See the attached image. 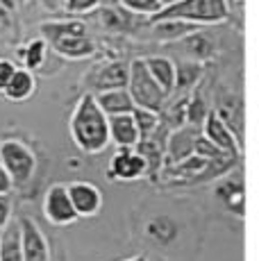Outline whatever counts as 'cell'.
Here are the masks:
<instances>
[{
	"mask_svg": "<svg viewBox=\"0 0 259 261\" xmlns=\"http://www.w3.org/2000/svg\"><path fill=\"white\" fill-rule=\"evenodd\" d=\"M0 164L12 177L14 187H23L37 173V154L18 139H5L0 143Z\"/></svg>",
	"mask_w": 259,
	"mask_h": 261,
	"instance_id": "obj_5",
	"label": "cell"
},
{
	"mask_svg": "<svg viewBox=\"0 0 259 261\" xmlns=\"http://www.w3.org/2000/svg\"><path fill=\"white\" fill-rule=\"evenodd\" d=\"M41 34L46 43H50L57 55L66 59H87L96 53V41L89 37L87 23L77 18L41 23Z\"/></svg>",
	"mask_w": 259,
	"mask_h": 261,
	"instance_id": "obj_2",
	"label": "cell"
},
{
	"mask_svg": "<svg viewBox=\"0 0 259 261\" xmlns=\"http://www.w3.org/2000/svg\"><path fill=\"white\" fill-rule=\"evenodd\" d=\"M14 71H16V64H14L12 59L0 57V93H3V89L7 87V82L14 75Z\"/></svg>",
	"mask_w": 259,
	"mask_h": 261,
	"instance_id": "obj_29",
	"label": "cell"
},
{
	"mask_svg": "<svg viewBox=\"0 0 259 261\" xmlns=\"http://www.w3.org/2000/svg\"><path fill=\"white\" fill-rule=\"evenodd\" d=\"M180 41L184 43L187 53L191 55L193 59H209V57H214V53H216V46H214V41L207 37L205 32H200V30L187 34V37L180 39Z\"/></svg>",
	"mask_w": 259,
	"mask_h": 261,
	"instance_id": "obj_21",
	"label": "cell"
},
{
	"mask_svg": "<svg viewBox=\"0 0 259 261\" xmlns=\"http://www.w3.org/2000/svg\"><path fill=\"white\" fill-rule=\"evenodd\" d=\"M89 84L98 91L107 89H123L127 84V64L125 62H107L89 77Z\"/></svg>",
	"mask_w": 259,
	"mask_h": 261,
	"instance_id": "obj_14",
	"label": "cell"
},
{
	"mask_svg": "<svg viewBox=\"0 0 259 261\" xmlns=\"http://www.w3.org/2000/svg\"><path fill=\"white\" fill-rule=\"evenodd\" d=\"M71 137L73 143L87 154H98L109 145L107 116L96 105L93 93L87 91L80 95L71 116Z\"/></svg>",
	"mask_w": 259,
	"mask_h": 261,
	"instance_id": "obj_1",
	"label": "cell"
},
{
	"mask_svg": "<svg viewBox=\"0 0 259 261\" xmlns=\"http://www.w3.org/2000/svg\"><path fill=\"white\" fill-rule=\"evenodd\" d=\"M198 77H200V66L198 64H180V66H175V89L193 87Z\"/></svg>",
	"mask_w": 259,
	"mask_h": 261,
	"instance_id": "obj_26",
	"label": "cell"
},
{
	"mask_svg": "<svg viewBox=\"0 0 259 261\" xmlns=\"http://www.w3.org/2000/svg\"><path fill=\"white\" fill-rule=\"evenodd\" d=\"M43 216L55 227H66L77 220V214L73 212V204L68 200L66 184H53L43 195Z\"/></svg>",
	"mask_w": 259,
	"mask_h": 261,
	"instance_id": "obj_6",
	"label": "cell"
},
{
	"mask_svg": "<svg viewBox=\"0 0 259 261\" xmlns=\"http://www.w3.org/2000/svg\"><path fill=\"white\" fill-rule=\"evenodd\" d=\"M198 134H200V127L198 125H182V127L173 129L168 141L164 143V164L166 162H180V159L189 157L193 152V143H196Z\"/></svg>",
	"mask_w": 259,
	"mask_h": 261,
	"instance_id": "obj_11",
	"label": "cell"
},
{
	"mask_svg": "<svg viewBox=\"0 0 259 261\" xmlns=\"http://www.w3.org/2000/svg\"><path fill=\"white\" fill-rule=\"evenodd\" d=\"M46 50H48V43L46 39H32L28 41L23 48H18V57L23 62V68L28 71H34V68H41L43 62H46Z\"/></svg>",
	"mask_w": 259,
	"mask_h": 261,
	"instance_id": "obj_22",
	"label": "cell"
},
{
	"mask_svg": "<svg viewBox=\"0 0 259 261\" xmlns=\"http://www.w3.org/2000/svg\"><path fill=\"white\" fill-rule=\"evenodd\" d=\"M12 189H14L12 177H9L7 170H5V168H3V164H0V193H9Z\"/></svg>",
	"mask_w": 259,
	"mask_h": 261,
	"instance_id": "obj_31",
	"label": "cell"
},
{
	"mask_svg": "<svg viewBox=\"0 0 259 261\" xmlns=\"http://www.w3.org/2000/svg\"><path fill=\"white\" fill-rule=\"evenodd\" d=\"M132 116H134V123H137V129H139V141L150 139L152 134H157L159 127H162V118H159V114L150 112V109L134 107Z\"/></svg>",
	"mask_w": 259,
	"mask_h": 261,
	"instance_id": "obj_23",
	"label": "cell"
},
{
	"mask_svg": "<svg viewBox=\"0 0 259 261\" xmlns=\"http://www.w3.org/2000/svg\"><path fill=\"white\" fill-rule=\"evenodd\" d=\"M152 25V34L159 41H180L187 34L196 32L198 25L187 23V21H177V18H162V21H150Z\"/></svg>",
	"mask_w": 259,
	"mask_h": 261,
	"instance_id": "obj_19",
	"label": "cell"
},
{
	"mask_svg": "<svg viewBox=\"0 0 259 261\" xmlns=\"http://www.w3.org/2000/svg\"><path fill=\"white\" fill-rule=\"evenodd\" d=\"M123 261H148L146 254H137V257H130V259H123Z\"/></svg>",
	"mask_w": 259,
	"mask_h": 261,
	"instance_id": "obj_33",
	"label": "cell"
},
{
	"mask_svg": "<svg viewBox=\"0 0 259 261\" xmlns=\"http://www.w3.org/2000/svg\"><path fill=\"white\" fill-rule=\"evenodd\" d=\"M143 64H146L150 77L159 84V89L164 93L171 95L175 91V62L173 59L164 57V55H152V57L143 59Z\"/></svg>",
	"mask_w": 259,
	"mask_h": 261,
	"instance_id": "obj_15",
	"label": "cell"
},
{
	"mask_svg": "<svg viewBox=\"0 0 259 261\" xmlns=\"http://www.w3.org/2000/svg\"><path fill=\"white\" fill-rule=\"evenodd\" d=\"M41 7L50 14H64V0H39Z\"/></svg>",
	"mask_w": 259,
	"mask_h": 261,
	"instance_id": "obj_30",
	"label": "cell"
},
{
	"mask_svg": "<svg viewBox=\"0 0 259 261\" xmlns=\"http://www.w3.org/2000/svg\"><path fill=\"white\" fill-rule=\"evenodd\" d=\"M200 134L212 141L218 150H223L225 154H230L232 159L239 157V141H237V134L232 132V127L225 123L216 112H207L205 118L200 123Z\"/></svg>",
	"mask_w": 259,
	"mask_h": 261,
	"instance_id": "obj_9",
	"label": "cell"
},
{
	"mask_svg": "<svg viewBox=\"0 0 259 261\" xmlns=\"http://www.w3.org/2000/svg\"><path fill=\"white\" fill-rule=\"evenodd\" d=\"M216 195L225 204L227 212L243 218V212H246V191H243V179H239V175L223 173L216 184Z\"/></svg>",
	"mask_w": 259,
	"mask_h": 261,
	"instance_id": "obj_12",
	"label": "cell"
},
{
	"mask_svg": "<svg viewBox=\"0 0 259 261\" xmlns=\"http://www.w3.org/2000/svg\"><path fill=\"white\" fill-rule=\"evenodd\" d=\"M130 98H132L134 107L150 109V112H162L166 105L168 95L159 89V84L150 77L143 59H132V64H127V84H125Z\"/></svg>",
	"mask_w": 259,
	"mask_h": 261,
	"instance_id": "obj_4",
	"label": "cell"
},
{
	"mask_svg": "<svg viewBox=\"0 0 259 261\" xmlns=\"http://www.w3.org/2000/svg\"><path fill=\"white\" fill-rule=\"evenodd\" d=\"M162 3V7H166V5H171V3H175V0H159Z\"/></svg>",
	"mask_w": 259,
	"mask_h": 261,
	"instance_id": "obj_35",
	"label": "cell"
},
{
	"mask_svg": "<svg viewBox=\"0 0 259 261\" xmlns=\"http://www.w3.org/2000/svg\"><path fill=\"white\" fill-rule=\"evenodd\" d=\"M34 87H37L34 73L23 66H16L14 75L9 77L7 87L3 89V95L7 100H12V102H23V100H28L30 95L34 93Z\"/></svg>",
	"mask_w": 259,
	"mask_h": 261,
	"instance_id": "obj_17",
	"label": "cell"
},
{
	"mask_svg": "<svg viewBox=\"0 0 259 261\" xmlns=\"http://www.w3.org/2000/svg\"><path fill=\"white\" fill-rule=\"evenodd\" d=\"M109 179H118V182H134L148 175L146 159L137 152L134 148H118V152L112 157L107 168Z\"/></svg>",
	"mask_w": 259,
	"mask_h": 261,
	"instance_id": "obj_8",
	"label": "cell"
},
{
	"mask_svg": "<svg viewBox=\"0 0 259 261\" xmlns=\"http://www.w3.org/2000/svg\"><path fill=\"white\" fill-rule=\"evenodd\" d=\"M193 152L200 154V157H205V159H209V162H227V159H232L230 154H225L223 150H218L212 141H207L202 134H198L196 143H193ZM232 162H234V159H232Z\"/></svg>",
	"mask_w": 259,
	"mask_h": 261,
	"instance_id": "obj_24",
	"label": "cell"
},
{
	"mask_svg": "<svg viewBox=\"0 0 259 261\" xmlns=\"http://www.w3.org/2000/svg\"><path fill=\"white\" fill-rule=\"evenodd\" d=\"M230 9L225 0H175V3L162 7L157 14L148 16V21H162V18H177L193 25H216L227 21Z\"/></svg>",
	"mask_w": 259,
	"mask_h": 261,
	"instance_id": "obj_3",
	"label": "cell"
},
{
	"mask_svg": "<svg viewBox=\"0 0 259 261\" xmlns=\"http://www.w3.org/2000/svg\"><path fill=\"white\" fill-rule=\"evenodd\" d=\"M68 200L73 204V212L77 214V218H91L98 216L102 209V191L100 187L84 179H75V182L66 184Z\"/></svg>",
	"mask_w": 259,
	"mask_h": 261,
	"instance_id": "obj_7",
	"label": "cell"
},
{
	"mask_svg": "<svg viewBox=\"0 0 259 261\" xmlns=\"http://www.w3.org/2000/svg\"><path fill=\"white\" fill-rule=\"evenodd\" d=\"M0 7H7V9H12V7H14V3H12V0H0Z\"/></svg>",
	"mask_w": 259,
	"mask_h": 261,
	"instance_id": "obj_34",
	"label": "cell"
},
{
	"mask_svg": "<svg viewBox=\"0 0 259 261\" xmlns=\"http://www.w3.org/2000/svg\"><path fill=\"white\" fill-rule=\"evenodd\" d=\"M107 129H109V143L114 141L116 148H134L139 143V129L137 123H134L132 112L107 116Z\"/></svg>",
	"mask_w": 259,
	"mask_h": 261,
	"instance_id": "obj_13",
	"label": "cell"
},
{
	"mask_svg": "<svg viewBox=\"0 0 259 261\" xmlns=\"http://www.w3.org/2000/svg\"><path fill=\"white\" fill-rule=\"evenodd\" d=\"M177 223L168 216H155L146 223V237L157 245H168L177 239Z\"/></svg>",
	"mask_w": 259,
	"mask_h": 261,
	"instance_id": "obj_20",
	"label": "cell"
},
{
	"mask_svg": "<svg viewBox=\"0 0 259 261\" xmlns=\"http://www.w3.org/2000/svg\"><path fill=\"white\" fill-rule=\"evenodd\" d=\"M0 261H23L18 220H9L0 229Z\"/></svg>",
	"mask_w": 259,
	"mask_h": 261,
	"instance_id": "obj_18",
	"label": "cell"
},
{
	"mask_svg": "<svg viewBox=\"0 0 259 261\" xmlns=\"http://www.w3.org/2000/svg\"><path fill=\"white\" fill-rule=\"evenodd\" d=\"M100 7V0H64V14L71 18L91 14Z\"/></svg>",
	"mask_w": 259,
	"mask_h": 261,
	"instance_id": "obj_27",
	"label": "cell"
},
{
	"mask_svg": "<svg viewBox=\"0 0 259 261\" xmlns=\"http://www.w3.org/2000/svg\"><path fill=\"white\" fill-rule=\"evenodd\" d=\"M96 105L102 109L105 116H116V114H130L134 109V102L130 98L127 89H107V91L93 93Z\"/></svg>",
	"mask_w": 259,
	"mask_h": 261,
	"instance_id": "obj_16",
	"label": "cell"
},
{
	"mask_svg": "<svg viewBox=\"0 0 259 261\" xmlns=\"http://www.w3.org/2000/svg\"><path fill=\"white\" fill-rule=\"evenodd\" d=\"M227 3V9H232V7H241L243 9V0H225Z\"/></svg>",
	"mask_w": 259,
	"mask_h": 261,
	"instance_id": "obj_32",
	"label": "cell"
},
{
	"mask_svg": "<svg viewBox=\"0 0 259 261\" xmlns=\"http://www.w3.org/2000/svg\"><path fill=\"white\" fill-rule=\"evenodd\" d=\"M18 227H21V252L23 261H50V248L39 225L34 223L30 216L18 218Z\"/></svg>",
	"mask_w": 259,
	"mask_h": 261,
	"instance_id": "obj_10",
	"label": "cell"
},
{
	"mask_svg": "<svg viewBox=\"0 0 259 261\" xmlns=\"http://www.w3.org/2000/svg\"><path fill=\"white\" fill-rule=\"evenodd\" d=\"M12 214H14V207H12L9 193H0V229L12 220Z\"/></svg>",
	"mask_w": 259,
	"mask_h": 261,
	"instance_id": "obj_28",
	"label": "cell"
},
{
	"mask_svg": "<svg viewBox=\"0 0 259 261\" xmlns=\"http://www.w3.org/2000/svg\"><path fill=\"white\" fill-rule=\"evenodd\" d=\"M121 7L130 14H141V16H152L162 9L159 0H118Z\"/></svg>",
	"mask_w": 259,
	"mask_h": 261,
	"instance_id": "obj_25",
	"label": "cell"
}]
</instances>
